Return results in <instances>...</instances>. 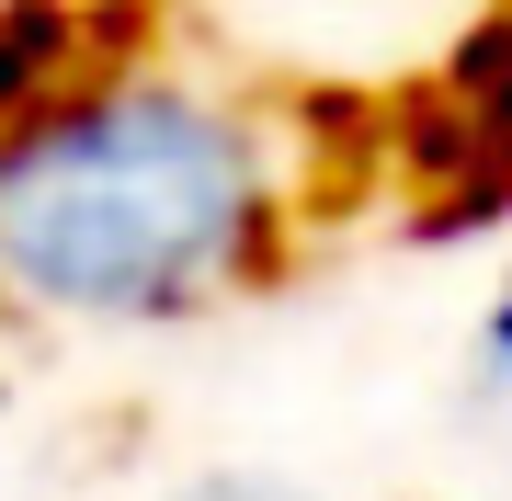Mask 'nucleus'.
Listing matches in <instances>:
<instances>
[{
	"instance_id": "f257e3e1",
	"label": "nucleus",
	"mask_w": 512,
	"mask_h": 501,
	"mask_svg": "<svg viewBox=\"0 0 512 501\" xmlns=\"http://www.w3.org/2000/svg\"><path fill=\"white\" fill-rule=\"evenodd\" d=\"M308 137L160 57H92L0 114V308L57 331H171L285 274Z\"/></svg>"
},
{
	"instance_id": "f03ea898",
	"label": "nucleus",
	"mask_w": 512,
	"mask_h": 501,
	"mask_svg": "<svg viewBox=\"0 0 512 501\" xmlns=\"http://www.w3.org/2000/svg\"><path fill=\"white\" fill-rule=\"evenodd\" d=\"M456 410L490 422V433H512V285L478 308V331H467V353H456Z\"/></svg>"
},
{
	"instance_id": "7ed1b4c3",
	"label": "nucleus",
	"mask_w": 512,
	"mask_h": 501,
	"mask_svg": "<svg viewBox=\"0 0 512 501\" xmlns=\"http://www.w3.org/2000/svg\"><path fill=\"white\" fill-rule=\"evenodd\" d=\"M183 501H308V490H274V479H194Z\"/></svg>"
}]
</instances>
